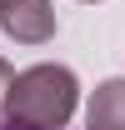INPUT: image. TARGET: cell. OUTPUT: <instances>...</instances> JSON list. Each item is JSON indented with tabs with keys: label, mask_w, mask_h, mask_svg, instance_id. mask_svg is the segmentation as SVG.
<instances>
[{
	"label": "cell",
	"mask_w": 125,
	"mask_h": 130,
	"mask_svg": "<svg viewBox=\"0 0 125 130\" xmlns=\"http://www.w3.org/2000/svg\"><path fill=\"white\" fill-rule=\"evenodd\" d=\"M0 30L15 45H45L55 35V5L50 0H5L0 5Z\"/></svg>",
	"instance_id": "cell-2"
},
{
	"label": "cell",
	"mask_w": 125,
	"mask_h": 130,
	"mask_svg": "<svg viewBox=\"0 0 125 130\" xmlns=\"http://www.w3.org/2000/svg\"><path fill=\"white\" fill-rule=\"evenodd\" d=\"M75 105H80L75 70H65V65H30L10 85V115L5 120L30 125V130H65Z\"/></svg>",
	"instance_id": "cell-1"
},
{
	"label": "cell",
	"mask_w": 125,
	"mask_h": 130,
	"mask_svg": "<svg viewBox=\"0 0 125 130\" xmlns=\"http://www.w3.org/2000/svg\"><path fill=\"white\" fill-rule=\"evenodd\" d=\"M0 5H5V0H0Z\"/></svg>",
	"instance_id": "cell-7"
},
{
	"label": "cell",
	"mask_w": 125,
	"mask_h": 130,
	"mask_svg": "<svg viewBox=\"0 0 125 130\" xmlns=\"http://www.w3.org/2000/svg\"><path fill=\"white\" fill-rule=\"evenodd\" d=\"M85 130H125V80H100L85 105Z\"/></svg>",
	"instance_id": "cell-3"
},
{
	"label": "cell",
	"mask_w": 125,
	"mask_h": 130,
	"mask_svg": "<svg viewBox=\"0 0 125 130\" xmlns=\"http://www.w3.org/2000/svg\"><path fill=\"white\" fill-rule=\"evenodd\" d=\"M0 130H30V125H15V120H5V125H0Z\"/></svg>",
	"instance_id": "cell-5"
},
{
	"label": "cell",
	"mask_w": 125,
	"mask_h": 130,
	"mask_svg": "<svg viewBox=\"0 0 125 130\" xmlns=\"http://www.w3.org/2000/svg\"><path fill=\"white\" fill-rule=\"evenodd\" d=\"M85 5H100V0H85Z\"/></svg>",
	"instance_id": "cell-6"
},
{
	"label": "cell",
	"mask_w": 125,
	"mask_h": 130,
	"mask_svg": "<svg viewBox=\"0 0 125 130\" xmlns=\"http://www.w3.org/2000/svg\"><path fill=\"white\" fill-rule=\"evenodd\" d=\"M10 85H15V70H10V60H0V120L10 115Z\"/></svg>",
	"instance_id": "cell-4"
}]
</instances>
